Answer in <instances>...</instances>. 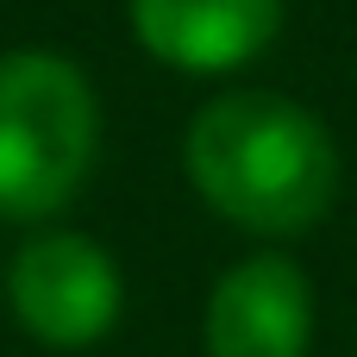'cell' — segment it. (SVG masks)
Listing matches in <instances>:
<instances>
[{
    "instance_id": "cell-2",
    "label": "cell",
    "mask_w": 357,
    "mask_h": 357,
    "mask_svg": "<svg viewBox=\"0 0 357 357\" xmlns=\"http://www.w3.org/2000/svg\"><path fill=\"white\" fill-rule=\"evenodd\" d=\"M100 151L88 75L50 50L0 56V220H50L69 207Z\"/></svg>"
},
{
    "instance_id": "cell-3",
    "label": "cell",
    "mask_w": 357,
    "mask_h": 357,
    "mask_svg": "<svg viewBox=\"0 0 357 357\" xmlns=\"http://www.w3.org/2000/svg\"><path fill=\"white\" fill-rule=\"evenodd\" d=\"M13 320L50 351H88L119 320V270L82 232H38L6 270Z\"/></svg>"
},
{
    "instance_id": "cell-1",
    "label": "cell",
    "mask_w": 357,
    "mask_h": 357,
    "mask_svg": "<svg viewBox=\"0 0 357 357\" xmlns=\"http://www.w3.org/2000/svg\"><path fill=\"white\" fill-rule=\"evenodd\" d=\"M182 163H188L195 195L220 220L257 238L307 232L314 220H326L339 195L333 132L307 107L270 88H238V94L207 100L188 126Z\"/></svg>"
},
{
    "instance_id": "cell-4",
    "label": "cell",
    "mask_w": 357,
    "mask_h": 357,
    "mask_svg": "<svg viewBox=\"0 0 357 357\" xmlns=\"http://www.w3.org/2000/svg\"><path fill=\"white\" fill-rule=\"evenodd\" d=\"M207 357H307L314 289L295 257L257 251L232 264L207 295Z\"/></svg>"
},
{
    "instance_id": "cell-5",
    "label": "cell",
    "mask_w": 357,
    "mask_h": 357,
    "mask_svg": "<svg viewBox=\"0 0 357 357\" xmlns=\"http://www.w3.org/2000/svg\"><path fill=\"white\" fill-rule=\"evenodd\" d=\"M132 31L157 63L220 75L264 56L282 31V0H132Z\"/></svg>"
}]
</instances>
